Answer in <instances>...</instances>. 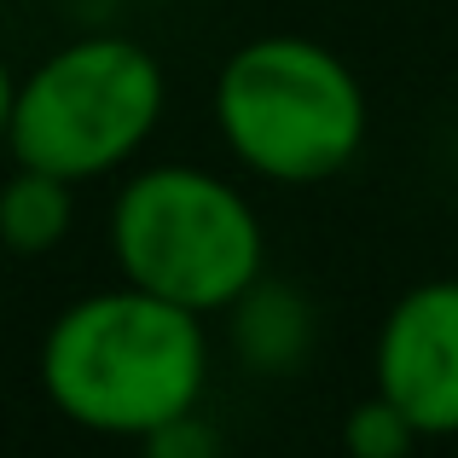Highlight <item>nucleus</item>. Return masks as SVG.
<instances>
[{"mask_svg": "<svg viewBox=\"0 0 458 458\" xmlns=\"http://www.w3.org/2000/svg\"><path fill=\"white\" fill-rule=\"evenodd\" d=\"M41 383L70 424L116 441H146L151 429L203 401V313L128 279L116 291H93L53 319L41 343Z\"/></svg>", "mask_w": 458, "mask_h": 458, "instance_id": "nucleus-1", "label": "nucleus"}, {"mask_svg": "<svg viewBox=\"0 0 458 458\" xmlns=\"http://www.w3.org/2000/svg\"><path fill=\"white\" fill-rule=\"evenodd\" d=\"M366 88L308 35H256L215 76V128L261 180L319 186L366 146Z\"/></svg>", "mask_w": 458, "mask_h": 458, "instance_id": "nucleus-2", "label": "nucleus"}, {"mask_svg": "<svg viewBox=\"0 0 458 458\" xmlns=\"http://www.w3.org/2000/svg\"><path fill=\"white\" fill-rule=\"evenodd\" d=\"M111 256L128 284L191 313H226L261 279L267 238L233 180L191 163H151L111 203Z\"/></svg>", "mask_w": 458, "mask_h": 458, "instance_id": "nucleus-3", "label": "nucleus"}, {"mask_svg": "<svg viewBox=\"0 0 458 458\" xmlns=\"http://www.w3.org/2000/svg\"><path fill=\"white\" fill-rule=\"evenodd\" d=\"M163 64L128 35H81L18 81L6 151L23 168L99 180L123 168L163 123Z\"/></svg>", "mask_w": 458, "mask_h": 458, "instance_id": "nucleus-4", "label": "nucleus"}, {"mask_svg": "<svg viewBox=\"0 0 458 458\" xmlns=\"http://www.w3.org/2000/svg\"><path fill=\"white\" fill-rule=\"evenodd\" d=\"M371 371L418 436H458V279L412 284L383 313Z\"/></svg>", "mask_w": 458, "mask_h": 458, "instance_id": "nucleus-5", "label": "nucleus"}, {"mask_svg": "<svg viewBox=\"0 0 458 458\" xmlns=\"http://www.w3.org/2000/svg\"><path fill=\"white\" fill-rule=\"evenodd\" d=\"M226 313H233V343H238V354H244L250 371L279 377V371H296L308 360V348H313V308H308L302 291L256 279Z\"/></svg>", "mask_w": 458, "mask_h": 458, "instance_id": "nucleus-6", "label": "nucleus"}, {"mask_svg": "<svg viewBox=\"0 0 458 458\" xmlns=\"http://www.w3.org/2000/svg\"><path fill=\"white\" fill-rule=\"evenodd\" d=\"M70 221H76V186L47 168H23L0 186V244L12 256H47L64 244Z\"/></svg>", "mask_w": 458, "mask_h": 458, "instance_id": "nucleus-7", "label": "nucleus"}, {"mask_svg": "<svg viewBox=\"0 0 458 458\" xmlns=\"http://www.w3.org/2000/svg\"><path fill=\"white\" fill-rule=\"evenodd\" d=\"M418 441H424L418 424L389 394H371V401H360L354 412L343 418V453L348 458H406Z\"/></svg>", "mask_w": 458, "mask_h": 458, "instance_id": "nucleus-8", "label": "nucleus"}, {"mask_svg": "<svg viewBox=\"0 0 458 458\" xmlns=\"http://www.w3.org/2000/svg\"><path fill=\"white\" fill-rule=\"evenodd\" d=\"M146 458H226V447H221V429L209 418H198V406H191V412L168 418L163 429H151Z\"/></svg>", "mask_w": 458, "mask_h": 458, "instance_id": "nucleus-9", "label": "nucleus"}, {"mask_svg": "<svg viewBox=\"0 0 458 458\" xmlns=\"http://www.w3.org/2000/svg\"><path fill=\"white\" fill-rule=\"evenodd\" d=\"M12 105H18V76H12V64L0 58V146L12 140Z\"/></svg>", "mask_w": 458, "mask_h": 458, "instance_id": "nucleus-10", "label": "nucleus"}]
</instances>
